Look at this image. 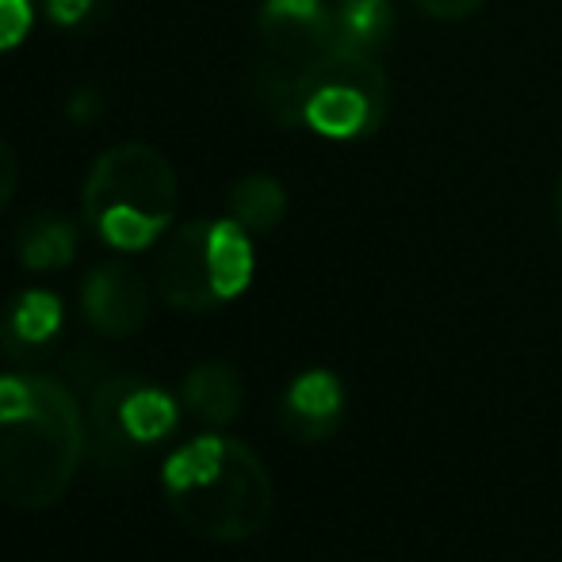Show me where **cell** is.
<instances>
[{
  "label": "cell",
  "mask_w": 562,
  "mask_h": 562,
  "mask_svg": "<svg viewBox=\"0 0 562 562\" xmlns=\"http://www.w3.org/2000/svg\"><path fill=\"white\" fill-rule=\"evenodd\" d=\"M35 4L50 23L74 31V27H85V23L92 20V12L100 8V0H35Z\"/></svg>",
  "instance_id": "9a60e30c"
},
{
  "label": "cell",
  "mask_w": 562,
  "mask_h": 562,
  "mask_svg": "<svg viewBox=\"0 0 562 562\" xmlns=\"http://www.w3.org/2000/svg\"><path fill=\"white\" fill-rule=\"evenodd\" d=\"M180 207L177 169L146 142H119L92 161L81 192L85 226L119 252H142L172 229Z\"/></svg>",
  "instance_id": "3957f363"
},
{
  "label": "cell",
  "mask_w": 562,
  "mask_h": 562,
  "mask_svg": "<svg viewBox=\"0 0 562 562\" xmlns=\"http://www.w3.org/2000/svg\"><path fill=\"white\" fill-rule=\"evenodd\" d=\"M89 459L104 474H123L146 448L161 445L177 429V398L165 386L134 375L108 371L92 391L81 394Z\"/></svg>",
  "instance_id": "8992f818"
},
{
  "label": "cell",
  "mask_w": 562,
  "mask_h": 562,
  "mask_svg": "<svg viewBox=\"0 0 562 562\" xmlns=\"http://www.w3.org/2000/svg\"><path fill=\"white\" fill-rule=\"evenodd\" d=\"M61 326H66V306L54 291H20L0 311V352L15 363H38L54 352Z\"/></svg>",
  "instance_id": "30bf717a"
},
{
  "label": "cell",
  "mask_w": 562,
  "mask_h": 562,
  "mask_svg": "<svg viewBox=\"0 0 562 562\" xmlns=\"http://www.w3.org/2000/svg\"><path fill=\"white\" fill-rule=\"evenodd\" d=\"M81 226L61 211H35L15 234V257L31 272H58L77 260Z\"/></svg>",
  "instance_id": "7c38bea8"
},
{
  "label": "cell",
  "mask_w": 562,
  "mask_h": 562,
  "mask_svg": "<svg viewBox=\"0 0 562 562\" xmlns=\"http://www.w3.org/2000/svg\"><path fill=\"white\" fill-rule=\"evenodd\" d=\"M329 50L334 8L326 0H265L249 61V97L260 112L288 131L303 126V92Z\"/></svg>",
  "instance_id": "277c9868"
},
{
  "label": "cell",
  "mask_w": 562,
  "mask_h": 562,
  "mask_svg": "<svg viewBox=\"0 0 562 562\" xmlns=\"http://www.w3.org/2000/svg\"><path fill=\"white\" fill-rule=\"evenodd\" d=\"M345 383L329 368H311L288 383L280 398V425L299 445H322L345 425Z\"/></svg>",
  "instance_id": "9c48e42d"
},
{
  "label": "cell",
  "mask_w": 562,
  "mask_h": 562,
  "mask_svg": "<svg viewBox=\"0 0 562 562\" xmlns=\"http://www.w3.org/2000/svg\"><path fill=\"white\" fill-rule=\"evenodd\" d=\"M89 456L85 406L61 375H0V502L23 513L50 509Z\"/></svg>",
  "instance_id": "6da1fadb"
},
{
  "label": "cell",
  "mask_w": 562,
  "mask_h": 562,
  "mask_svg": "<svg viewBox=\"0 0 562 562\" xmlns=\"http://www.w3.org/2000/svg\"><path fill=\"white\" fill-rule=\"evenodd\" d=\"M154 283L126 260H104L81 280V314L100 337L126 340L146 329L154 314Z\"/></svg>",
  "instance_id": "ba28073f"
},
{
  "label": "cell",
  "mask_w": 562,
  "mask_h": 562,
  "mask_svg": "<svg viewBox=\"0 0 562 562\" xmlns=\"http://www.w3.org/2000/svg\"><path fill=\"white\" fill-rule=\"evenodd\" d=\"M161 486L180 525L211 543L257 540L276 509L265 459L223 432H203L172 451L161 467Z\"/></svg>",
  "instance_id": "7a4b0ae2"
},
{
  "label": "cell",
  "mask_w": 562,
  "mask_h": 562,
  "mask_svg": "<svg viewBox=\"0 0 562 562\" xmlns=\"http://www.w3.org/2000/svg\"><path fill=\"white\" fill-rule=\"evenodd\" d=\"M15 184H20V157H15V149L0 138V211L12 203Z\"/></svg>",
  "instance_id": "e0dca14e"
},
{
  "label": "cell",
  "mask_w": 562,
  "mask_h": 562,
  "mask_svg": "<svg viewBox=\"0 0 562 562\" xmlns=\"http://www.w3.org/2000/svg\"><path fill=\"white\" fill-rule=\"evenodd\" d=\"M486 0H414L417 12H425L429 20H445V23H459L467 15H474Z\"/></svg>",
  "instance_id": "2e32d148"
},
{
  "label": "cell",
  "mask_w": 562,
  "mask_h": 562,
  "mask_svg": "<svg viewBox=\"0 0 562 562\" xmlns=\"http://www.w3.org/2000/svg\"><path fill=\"white\" fill-rule=\"evenodd\" d=\"M386 108H391V81L379 66V54L334 46L303 92V126L322 138L356 142L383 126Z\"/></svg>",
  "instance_id": "52a82bcc"
},
{
  "label": "cell",
  "mask_w": 562,
  "mask_h": 562,
  "mask_svg": "<svg viewBox=\"0 0 562 562\" xmlns=\"http://www.w3.org/2000/svg\"><path fill=\"white\" fill-rule=\"evenodd\" d=\"M257 272L252 234L234 218H192L161 237L154 265V291L165 306L184 314H211L245 295Z\"/></svg>",
  "instance_id": "5b68a950"
},
{
  "label": "cell",
  "mask_w": 562,
  "mask_h": 562,
  "mask_svg": "<svg viewBox=\"0 0 562 562\" xmlns=\"http://www.w3.org/2000/svg\"><path fill=\"white\" fill-rule=\"evenodd\" d=\"M555 229H559V241H562V177L555 184Z\"/></svg>",
  "instance_id": "ac0fdd59"
},
{
  "label": "cell",
  "mask_w": 562,
  "mask_h": 562,
  "mask_svg": "<svg viewBox=\"0 0 562 562\" xmlns=\"http://www.w3.org/2000/svg\"><path fill=\"white\" fill-rule=\"evenodd\" d=\"M391 0H337L334 4V46L340 50L379 54L391 43Z\"/></svg>",
  "instance_id": "5bb4252c"
},
{
  "label": "cell",
  "mask_w": 562,
  "mask_h": 562,
  "mask_svg": "<svg viewBox=\"0 0 562 562\" xmlns=\"http://www.w3.org/2000/svg\"><path fill=\"white\" fill-rule=\"evenodd\" d=\"M180 402H184V409L195 422L211 425V429H226L229 422H237V414L245 406L241 371L229 360H200L184 375Z\"/></svg>",
  "instance_id": "8fae6325"
},
{
  "label": "cell",
  "mask_w": 562,
  "mask_h": 562,
  "mask_svg": "<svg viewBox=\"0 0 562 562\" xmlns=\"http://www.w3.org/2000/svg\"><path fill=\"white\" fill-rule=\"evenodd\" d=\"M226 215L249 234H272L288 215V188L268 172L241 177L226 195Z\"/></svg>",
  "instance_id": "4fadbf2b"
}]
</instances>
